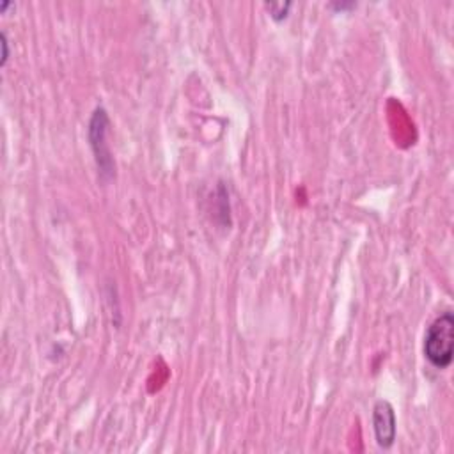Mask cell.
Wrapping results in <instances>:
<instances>
[{
	"mask_svg": "<svg viewBox=\"0 0 454 454\" xmlns=\"http://www.w3.org/2000/svg\"><path fill=\"white\" fill-rule=\"evenodd\" d=\"M454 353V316L451 310L437 318L428 327L424 337V357L435 369H448Z\"/></svg>",
	"mask_w": 454,
	"mask_h": 454,
	"instance_id": "6da1fadb",
	"label": "cell"
},
{
	"mask_svg": "<svg viewBox=\"0 0 454 454\" xmlns=\"http://www.w3.org/2000/svg\"><path fill=\"white\" fill-rule=\"evenodd\" d=\"M107 128H109V116L105 109H96L89 123V142L94 151L96 163L103 178H110L114 174V162L110 156L109 146H107Z\"/></svg>",
	"mask_w": 454,
	"mask_h": 454,
	"instance_id": "7a4b0ae2",
	"label": "cell"
},
{
	"mask_svg": "<svg viewBox=\"0 0 454 454\" xmlns=\"http://www.w3.org/2000/svg\"><path fill=\"white\" fill-rule=\"evenodd\" d=\"M373 430L377 444L382 449H391L396 442V414L389 401L380 399L373 409Z\"/></svg>",
	"mask_w": 454,
	"mask_h": 454,
	"instance_id": "3957f363",
	"label": "cell"
},
{
	"mask_svg": "<svg viewBox=\"0 0 454 454\" xmlns=\"http://www.w3.org/2000/svg\"><path fill=\"white\" fill-rule=\"evenodd\" d=\"M293 4L291 2H270V4H264L268 11H270V16L274 18L275 21H282L288 18L289 9H291Z\"/></svg>",
	"mask_w": 454,
	"mask_h": 454,
	"instance_id": "277c9868",
	"label": "cell"
},
{
	"mask_svg": "<svg viewBox=\"0 0 454 454\" xmlns=\"http://www.w3.org/2000/svg\"><path fill=\"white\" fill-rule=\"evenodd\" d=\"M0 39H2V43H0V45H2V59H0V64H2V66H6L7 59H9V41H7L6 32H2Z\"/></svg>",
	"mask_w": 454,
	"mask_h": 454,
	"instance_id": "5b68a950",
	"label": "cell"
},
{
	"mask_svg": "<svg viewBox=\"0 0 454 454\" xmlns=\"http://www.w3.org/2000/svg\"><path fill=\"white\" fill-rule=\"evenodd\" d=\"M330 7H335L337 11H345V9H350V7H355V4H332Z\"/></svg>",
	"mask_w": 454,
	"mask_h": 454,
	"instance_id": "8992f818",
	"label": "cell"
}]
</instances>
